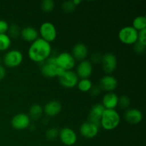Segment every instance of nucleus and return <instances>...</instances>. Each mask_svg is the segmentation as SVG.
Returning <instances> with one entry per match:
<instances>
[{"label":"nucleus","instance_id":"obj_25","mask_svg":"<svg viewBox=\"0 0 146 146\" xmlns=\"http://www.w3.org/2000/svg\"><path fill=\"white\" fill-rule=\"evenodd\" d=\"M55 3L53 0H44L41 4V8L43 11L46 13H50L54 10Z\"/></svg>","mask_w":146,"mask_h":146},{"label":"nucleus","instance_id":"obj_27","mask_svg":"<svg viewBox=\"0 0 146 146\" xmlns=\"http://www.w3.org/2000/svg\"><path fill=\"white\" fill-rule=\"evenodd\" d=\"M9 36L12 37V38H17V36L20 35L21 30L19 29V27L16 24H12L9 27L8 29Z\"/></svg>","mask_w":146,"mask_h":146},{"label":"nucleus","instance_id":"obj_14","mask_svg":"<svg viewBox=\"0 0 146 146\" xmlns=\"http://www.w3.org/2000/svg\"><path fill=\"white\" fill-rule=\"evenodd\" d=\"M93 73V66L91 61L84 60L78 64L76 67V75L81 79L88 78Z\"/></svg>","mask_w":146,"mask_h":146},{"label":"nucleus","instance_id":"obj_33","mask_svg":"<svg viewBox=\"0 0 146 146\" xmlns=\"http://www.w3.org/2000/svg\"><path fill=\"white\" fill-rule=\"evenodd\" d=\"M101 88L98 86H92L91 89L90 90V92H91V94L93 96H96L101 92Z\"/></svg>","mask_w":146,"mask_h":146},{"label":"nucleus","instance_id":"obj_11","mask_svg":"<svg viewBox=\"0 0 146 146\" xmlns=\"http://www.w3.org/2000/svg\"><path fill=\"white\" fill-rule=\"evenodd\" d=\"M58 138L64 145H74L77 141V135L75 131L70 128H64L58 132Z\"/></svg>","mask_w":146,"mask_h":146},{"label":"nucleus","instance_id":"obj_34","mask_svg":"<svg viewBox=\"0 0 146 146\" xmlns=\"http://www.w3.org/2000/svg\"><path fill=\"white\" fill-rule=\"evenodd\" d=\"M6 69L4 66L0 65V81L3 80L6 76Z\"/></svg>","mask_w":146,"mask_h":146},{"label":"nucleus","instance_id":"obj_32","mask_svg":"<svg viewBox=\"0 0 146 146\" xmlns=\"http://www.w3.org/2000/svg\"><path fill=\"white\" fill-rule=\"evenodd\" d=\"M145 46L141 45L140 43H138L137 41L135 44H134V51L136 53H138V54H141V53H143L145 51Z\"/></svg>","mask_w":146,"mask_h":146},{"label":"nucleus","instance_id":"obj_18","mask_svg":"<svg viewBox=\"0 0 146 146\" xmlns=\"http://www.w3.org/2000/svg\"><path fill=\"white\" fill-rule=\"evenodd\" d=\"M118 104V96L113 92L106 93L102 98V106L105 109H115Z\"/></svg>","mask_w":146,"mask_h":146},{"label":"nucleus","instance_id":"obj_17","mask_svg":"<svg viewBox=\"0 0 146 146\" xmlns=\"http://www.w3.org/2000/svg\"><path fill=\"white\" fill-rule=\"evenodd\" d=\"M62 109V105L58 101H51L47 103L43 108L44 113L49 117H54L58 115Z\"/></svg>","mask_w":146,"mask_h":146},{"label":"nucleus","instance_id":"obj_22","mask_svg":"<svg viewBox=\"0 0 146 146\" xmlns=\"http://www.w3.org/2000/svg\"><path fill=\"white\" fill-rule=\"evenodd\" d=\"M132 27L136 31H140L146 29V18L145 16H138L133 21Z\"/></svg>","mask_w":146,"mask_h":146},{"label":"nucleus","instance_id":"obj_35","mask_svg":"<svg viewBox=\"0 0 146 146\" xmlns=\"http://www.w3.org/2000/svg\"><path fill=\"white\" fill-rule=\"evenodd\" d=\"M81 1H80V0H74V1H73V3H74V4L76 6V7L79 5V4H81Z\"/></svg>","mask_w":146,"mask_h":146},{"label":"nucleus","instance_id":"obj_28","mask_svg":"<svg viewBox=\"0 0 146 146\" xmlns=\"http://www.w3.org/2000/svg\"><path fill=\"white\" fill-rule=\"evenodd\" d=\"M58 132H59V131L57 128H49L46 132V137L49 141H53V140L56 139L57 137H58Z\"/></svg>","mask_w":146,"mask_h":146},{"label":"nucleus","instance_id":"obj_31","mask_svg":"<svg viewBox=\"0 0 146 146\" xmlns=\"http://www.w3.org/2000/svg\"><path fill=\"white\" fill-rule=\"evenodd\" d=\"M8 23L4 20H0V34H4L8 31L9 29Z\"/></svg>","mask_w":146,"mask_h":146},{"label":"nucleus","instance_id":"obj_16","mask_svg":"<svg viewBox=\"0 0 146 146\" xmlns=\"http://www.w3.org/2000/svg\"><path fill=\"white\" fill-rule=\"evenodd\" d=\"M124 118L128 123L135 125L141 122L143 120V113L138 108H131L125 111Z\"/></svg>","mask_w":146,"mask_h":146},{"label":"nucleus","instance_id":"obj_1","mask_svg":"<svg viewBox=\"0 0 146 146\" xmlns=\"http://www.w3.org/2000/svg\"><path fill=\"white\" fill-rule=\"evenodd\" d=\"M51 54V44L38 38L33 41L28 50V56L36 63H44Z\"/></svg>","mask_w":146,"mask_h":146},{"label":"nucleus","instance_id":"obj_19","mask_svg":"<svg viewBox=\"0 0 146 146\" xmlns=\"http://www.w3.org/2000/svg\"><path fill=\"white\" fill-rule=\"evenodd\" d=\"M88 48L82 43H78L74 46L72 48L71 55L76 61H84L88 56Z\"/></svg>","mask_w":146,"mask_h":146},{"label":"nucleus","instance_id":"obj_9","mask_svg":"<svg viewBox=\"0 0 146 146\" xmlns=\"http://www.w3.org/2000/svg\"><path fill=\"white\" fill-rule=\"evenodd\" d=\"M101 65L106 74L110 75L115 70L117 67V58L114 54L108 53L101 57Z\"/></svg>","mask_w":146,"mask_h":146},{"label":"nucleus","instance_id":"obj_4","mask_svg":"<svg viewBox=\"0 0 146 146\" xmlns=\"http://www.w3.org/2000/svg\"><path fill=\"white\" fill-rule=\"evenodd\" d=\"M118 36L119 40L123 44L133 45L138 41V31L132 26H126L120 30Z\"/></svg>","mask_w":146,"mask_h":146},{"label":"nucleus","instance_id":"obj_13","mask_svg":"<svg viewBox=\"0 0 146 146\" xmlns=\"http://www.w3.org/2000/svg\"><path fill=\"white\" fill-rule=\"evenodd\" d=\"M98 86L101 90L107 93L113 92L118 86V81L113 76L106 75L101 78Z\"/></svg>","mask_w":146,"mask_h":146},{"label":"nucleus","instance_id":"obj_30","mask_svg":"<svg viewBox=\"0 0 146 146\" xmlns=\"http://www.w3.org/2000/svg\"><path fill=\"white\" fill-rule=\"evenodd\" d=\"M138 42L144 46H146V29L138 31Z\"/></svg>","mask_w":146,"mask_h":146},{"label":"nucleus","instance_id":"obj_23","mask_svg":"<svg viewBox=\"0 0 146 146\" xmlns=\"http://www.w3.org/2000/svg\"><path fill=\"white\" fill-rule=\"evenodd\" d=\"M93 86L92 82L89 78H84L78 81L77 84V87L78 90L81 92H88Z\"/></svg>","mask_w":146,"mask_h":146},{"label":"nucleus","instance_id":"obj_8","mask_svg":"<svg viewBox=\"0 0 146 146\" xmlns=\"http://www.w3.org/2000/svg\"><path fill=\"white\" fill-rule=\"evenodd\" d=\"M78 77L76 72L71 71H66L62 75L58 77L59 84L62 86L67 88H71L76 86L78 82Z\"/></svg>","mask_w":146,"mask_h":146},{"label":"nucleus","instance_id":"obj_10","mask_svg":"<svg viewBox=\"0 0 146 146\" xmlns=\"http://www.w3.org/2000/svg\"><path fill=\"white\" fill-rule=\"evenodd\" d=\"M31 119L27 114L24 113L16 114L11 120V125L16 130H24L29 128Z\"/></svg>","mask_w":146,"mask_h":146},{"label":"nucleus","instance_id":"obj_7","mask_svg":"<svg viewBox=\"0 0 146 146\" xmlns=\"http://www.w3.org/2000/svg\"><path fill=\"white\" fill-rule=\"evenodd\" d=\"M56 64L64 71H71L75 66L76 60L68 52H63L56 56Z\"/></svg>","mask_w":146,"mask_h":146},{"label":"nucleus","instance_id":"obj_21","mask_svg":"<svg viewBox=\"0 0 146 146\" xmlns=\"http://www.w3.org/2000/svg\"><path fill=\"white\" fill-rule=\"evenodd\" d=\"M43 112L44 111H43V108L41 106L38 105V104H34L29 108L28 115L30 119H32L33 121H36L41 118Z\"/></svg>","mask_w":146,"mask_h":146},{"label":"nucleus","instance_id":"obj_6","mask_svg":"<svg viewBox=\"0 0 146 146\" xmlns=\"http://www.w3.org/2000/svg\"><path fill=\"white\" fill-rule=\"evenodd\" d=\"M41 38L44 41L51 43L56 39L57 31L54 24L50 21H45L43 23L39 28V33Z\"/></svg>","mask_w":146,"mask_h":146},{"label":"nucleus","instance_id":"obj_20","mask_svg":"<svg viewBox=\"0 0 146 146\" xmlns=\"http://www.w3.org/2000/svg\"><path fill=\"white\" fill-rule=\"evenodd\" d=\"M21 38L27 42L34 41L38 38V32L34 27H27L21 29L20 32Z\"/></svg>","mask_w":146,"mask_h":146},{"label":"nucleus","instance_id":"obj_24","mask_svg":"<svg viewBox=\"0 0 146 146\" xmlns=\"http://www.w3.org/2000/svg\"><path fill=\"white\" fill-rule=\"evenodd\" d=\"M11 38L8 34H0V51H7L11 46Z\"/></svg>","mask_w":146,"mask_h":146},{"label":"nucleus","instance_id":"obj_26","mask_svg":"<svg viewBox=\"0 0 146 146\" xmlns=\"http://www.w3.org/2000/svg\"><path fill=\"white\" fill-rule=\"evenodd\" d=\"M131 104V100L130 98L127 96H121L118 97V106H119L122 109H125L128 108V106Z\"/></svg>","mask_w":146,"mask_h":146},{"label":"nucleus","instance_id":"obj_5","mask_svg":"<svg viewBox=\"0 0 146 146\" xmlns=\"http://www.w3.org/2000/svg\"><path fill=\"white\" fill-rule=\"evenodd\" d=\"M23 54L20 51L17 49L10 50L4 54L3 62L7 67L15 68L22 63Z\"/></svg>","mask_w":146,"mask_h":146},{"label":"nucleus","instance_id":"obj_3","mask_svg":"<svg viewBox=\"0 0 146 146\" xmlns=\"http://www.w3.org/2000/svg\"><path fill=\"white\" fill-rule=\"evenodd\" d=\"M64 71L56 64V56H51L44 61L41 68V74L47 78H58Z\"/></svg>","mask_w":146,"mask_h":146},{"label":"nucleus","instance_id":"obj_29","mask_svg":"<svg viewBox=\"0 0 146 146\" xmlns=\"http://www.w3.org/2000/svg\"><path fill=\"white\" fill-rule=\"evenodd\" d=\"M62 8L65 12L69 13L75 9L76 6L73 3V1H64V4H62Z\"/></svg>","mask_w":146,"mask_h":146},{"label":"nucleus","instance_id":"obj_12","mask_svg":"<svg viewBox=\"0 0 146 146\" xmlns=\"http://www.w3.org/2000/svg\"><path fill=\"white\" fill-rule=\"evenodd\" d=\"M98 131H99V126L89 121L81 124L79 128V132L81 135L88 139L95 138L98 135Z\"/></svg>","mask_w":146,"mask_h":146},{"label":"nucleus","instance_id":"obj_2","mask_svg":"<svg viewBox=\"0 0 146 146\" xmlns=\"http://www.w3.org/2000/svg\"><path fill=\"white\" fill-rule=\"evenodd\" d=\"M121 121L119 113L115 109H105L100 121V125L106 131H112L118 126Z\"/></svg>","mask_w":146,"mask_h":146},{"label":"nucleus","instance_id":"obj_15","mask_svg":"<svg viewBox=\"0 0 146 146\" xmlns=\"http://www.w3.org/2000/svg\"><path fill=\"white\" fill-rule=\"evenodd\" d=\"M105 108L102 104H97L92 106L88 114V121L100 127V121Z\"/></svg>","mask_w":146,"mask_h":146}]
</instances>
